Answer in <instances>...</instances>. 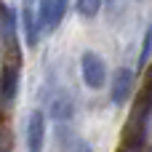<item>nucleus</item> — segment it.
Masks as SVG:
<instances>
[{
  "label": "nucleus",
  "mask_w": 152,
  "mask_h": 152,
  "mask_svg": "<svg viewBox=\"0 0 152 152\" xmlns=\"http://www.w3.org/2000/svg\"><path fill=\"white\" fill-rule=\"evenodd\" d=\"M0 40L3 48L11 51L13 64H19V16L5 3H0Z\"/></svg>",
  "instance_id": "nucleus-1"
},
{
  "label": "nucleus",
  "mask_w": 152,
  "mask_h": 152,
  "mask_svg": "<svg viewBox=\"0 0 152 152\" xmlns=\"http://www.w3.org/2000/svg\"><path fill=\"white\" fill-rule=\"evenodd\" d=\"M80 69H83V80H86L88 88H102L107 83V64L99 53L86 51L80 56Z\"/></svg>",
  "instance_id": "nucleus-2"
},
{
  "label": "nucleus",
  "mask_w": 152,
  "mask_h": 152,
  "mask_svg": "<svg viewBox=\"0 0 152 152\" xmlns=\"http://www.w3.org/2000/svg\"><path fill=\"white\" fill-rule=\"evenodd\" d=\"M45 144V115L35 110L27 123V152H43Z\"/></svg>",
  "instance_id": "nucleus-3"
},
{
  "label": "nucleus",
  "mask_w": 152,
  "mask_h": 152,
  "mask_svg": "<svg viewBox=\"0 0 152 152\" xmlns=\"http://www.w3.org/2000/svg\"><path fill=\"white\" fill-rule=\"evenodd\" d=\"M131 91H134V69L120 67L115 72V80H112V104L115 107L126 104L128 96H131Z\"/></svg>",
  "instance_id": "nucleus-4"
},
{
  "label": "nucleus",
  "mask_w": 152,
  "mask_h": 152,
  "mask_svg": "<svg viewBox=\"0 0 152 152\" xmlns=\"http://www.w3.org/2000/svg\"><path fill=\"white\" fill-rule=\"evenodd\" d=\"M48 115H51L56 123H67V120H72V115H75V102L69 99V94L56 91V94L48 99Z\"/></svg>",
  "instance_id": "nucleus-5"
},
{
  "label": "nucleus",
  "mask_w": 152,
  "mask_h": 152,
  "mask_svg": "<svg viewBox=\"0 0 152 152\" xmlns=\"http://www.w3.org/2000/svg\"><path fill=\"white\" fill-rule=\"evenodd\" d=\"M19 96V64H5L0 72V99L11 104Z\"/></svg>",
  "instance_id": "nucleus-6"
},
{
  "label": "nucleus",
  "mask_w": 152,
  "mask_h": 152,
  "mask_svg": "<svg viewBox=\"0 0 152 152\" xmlns=\"http://www.w3.org/2000/svg\"><path fill=\"white\" fill-rule=\"evenodd\" d=\"M21 24H24V40H27V45L35 48L40 43V27H37V19H35L32 5H24L21 8Z\"/></svg>",
  "instance_id": "nucleus-7"
},
{
  "label": "nucleus",
  "mask_w": 152,
  "mask_h": 152,
  "mask_svg": "<svg viewBox=\"0 0 152 152\" xmlns=\"http://www.w3.org/2000/svg\"><path fill=\"white\" fill-rule=\"evenodd\" d=\"M75 11L83 19H96V13L102 11V0H75Z\"/></svg>",
  "instance_id": "nucleus-8"
},
{
  "label": "nucleus",
  "mask_w": 152,
  "mask_h": 152,
  "mask_svg": "<svg viewBox=\"0 0 152 152\" xmlns=\"http://www.w3.org/2000/svg\"><path fill=\"white\" fill-rule=\"evenodd\" d=\"M150 53H152V21L147 24V32H144V43H142V53H139V69L147 67Z\"/></svg>",
  "instance_id": "nucleus-9"
},
{
  "label": "nucleus",
  "mask_w": 152,
  "mask_h": 152,
  "mask_svg": "<svg viewBox=\"0 0 152 152\" xmlns=\"http://www.w3.org/2000/svg\"><path fill=\"white\" fill-rule=\"evenodd\" d=\"M67 5H69V0H53V13H51V24H48V29H56V27L61 24L64 13H67Z\"/></svg>",
  "instance_id": "nucleus-10"
},
{
  "label": "nucleus",
  "mask_w": 152,
  "mask_h": 152,
  "mask_svg": "<svg viewBox=\"0 0 152 152\" xmlns=\"http://www.w3.org/2000/svg\"><path fill=\"white\" fill-rule=\"evenodd\" d=\"M69 152H91V147H88L83 139H72V144H69Z\"/></svg>",
  "instance_id": "nucleus-11"
},
{
  "label": "nucleus",
  "mask_w": 152,
  "mask_h": 152,
  "mask_svg": "<svg viewBox=\"0 0 152 152\" xmlns=\"http://www.w3.org/2000/svg\"><path fill=\"white\" fill-rule=\"evenodd\" d=\"M120 152H147V150H144V144H126Z\"/></svg>",
  "instance_id": "nucleus-12"
},
{
  "label": "nucleus",
  "mask_w": 152,
  "mask_h": 152,
  "mask_svg": "<svg viewBox=\"0 0 152 152\" xmlns=\"http://www.w3.org/2000/svg\"><path fill=\"white\" fill-rule=\"evenodd\" d=\"M21 3H24V5H32V3H35V0H21Z\"/></svg>",
  "instance_id": "nucleus-13"
}]
</instances>
